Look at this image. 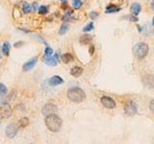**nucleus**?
Listing matches in <instances>:
<instances>
[{"mask_svg":"<svg viewBox=\"0 0 154 144\" xmlns=\"http://www.w3.org/2000/svg\"><path fill=\"white\" fill-rule=\"evenodd\" d=\"M149 108H150V110L152 113H154V100H151L150 104H149Z\"/></svg>","mask_w":154,"mask_h":144,"instance_id":"obj_27","label":"nucleus"},{"mask_svg":"<svg viewBox=\"0 0 154 144\" xmlns=\"http://www.w3.org/2000/svg\"><path fill=\"white\" fill-rule=\"evenodd\" d=\"M37 62H38V57L32 58L30 61H28L26 63L23 64V70L29 71V70H31V69H33L34 66H36V63H37Z\"/></svg>","mask_w":154,"mask_h":144,"instance_id":"obj_9","label":"nucleus"},{"mask_svg":"<svg viewBox=\"0 0 154 144\" xmlns=\"http://www.w3.org/2000/svg\"><path fill=\"white\" fill-rule=\"evenodd\" d=\"M21 44H23V43H17L15 44V47H19V45H21Z\"/></svg>","mask_w":154,"mask_h":144,"instance_id":"obj_30","label":"nucleus"},{"mask_svg":"<svg viewBox=\"0 0 154 144\" xmlns=\"http://www.w3.org/2000/svg\"><path fill=\"white\" fill-rule=\"evenodd\" d=\"M130 10H131V12H132V13L134 16H137V15H139V13L141 12V5L138 4V3H134V4L131 5Z\"/></svg>","mask_w":154,"mask_h":144,"instance_id":"obj_11","label":"nucleus"},{"mask_svg":"<svg viewBox=\"0 0 154 144\" xmlns=\"http://www.w3.org/2000/svg\"><path fill=\"white\" fill-rule=\"evenodd\" d=\"M44 63L47 64V66H55L57 64V61L54 57H50V58H44Z\"/></svg>","mask_w":154,"mask_h":144,"instance_id":"obj_14","label":"nucleus"},{"mask_svg":"<svg viewBox=\"0 0 154 144\" xmlns=\"http://www.w3.org/2000/svg\"><path fill=\"white\" fill-rule=\"evenodd\" d=\"M53 55V50L50 47H46L44 51V58H50Z\"/></svg>","mask_w":154,"mask_h":144,"instance_id":"obj_18","label":"nucleus"},{"mask_svg":"<svg viewBox=\"0 0 154 144\" xmlns=\"http://www.w3.org/2000/svg\"><path fill=\"white\" fill-rule=\"evenodd\" d=\"M124 110H125L126 114L134 115L137 113L138 110H137V106L135 105V103H133V102H128V103H126V105H125Z\"/></svg>","mask_w":154,"mask_h":144,"instance_id":"obj_6","label":"nucleus"},{"mask_svg":"<svg viewBox=\"0 0 154 144\" xmlns=\"http://www.w3.org/2000/svg\"><path fill=\"white\" fill-rule=\"evenodd\" d=\"M12 113H13V110L9 104L4 103L0 107V116L2 118H9L12 115Z\"/></svg>","mask_w":154,"mask_h":144,"instance_id":"obj_4","label":"nucleus"},{"mask_svg":"<svg viewBox=\"0 0 154 144\" xmlns=\"http://www.w3.org/2000/svg\"><path fill=\"white\" fill-rule=\"evenodd\" d=\"M93 29V23H90V24H88L86 27H84L83 31L84 32H89V31H92Z\"/></svg>","mask_w":154,"mask_h":144,"instance_id":"obj_25","label":"nucleus"},{"mask_svg":"<svg viewBox=\"0 0 154 144\" xmlns=\"http://www.w3.org/2000/svg\"><path fill=\"white\" fill-rule=\"evenodd\" d=\"M44 121H45V125H46L47 129L53 133L58 132L62 127V119L55 113L47 115V116L45 117Z\"/></svg>","mask_w":154,"mask_h":144,"instance_id":"obj_1","label":"nucleus"},{"mask_svg":"<svg viewBox=\"0 0 154 144\" xmlns=\"http://www.w3.org/2000/svg\"><path fill=\"white\" fill-rule=\"evenodd\" d=\"M54 58L56 59V61H58V60H59V58H60V57H59V54L57 53V54H55V55H54Z\"/></svg>","mask_w":154,"mask_h":144,"instance_id":"obj_29","label":"nucleus"},{"mask_svg":"<svg viewBox=\"0 0 154 144\" xmlns=\"http://www.w3.org/2000/svg\"><path fill=\"white\" fill-rule=\"evenodd\" d=\"M133 52H134V55L136 56V58L144 59V57H147V55L148 53V46L147 44L144 43H140L135 45Z\"/></svg>","mask_w":154,"mask_h":144,"instance_id":"obj_3","label":"nucleus"},{"mask_svg":"<svg viewBox=\"0 0 154 144\" xmlns=\"http://www.w3.org/2000/svg\"><path fill=\"white\" fill-rule=\"evenodd\" d=\"M97 16H98V13H96V12H93V13H90V17L92 18V19H94V18H96Z\"/></svg>","mask_w":154,"mask_h":144,"instance_id":"obj_26","label":"nucleus"},{"mask_svg":"<svg viewBox=\"0 0 154 144\" xmlns=\"http://www.w3.org/2000/svg\"><path fill=\"white\" fill-rule=\"evenodd\" d=\"M1 57H2V49L0 47V59H1Z\"/></svg>","mask_w":154,"mask_h":144,"instance_id":"obj_32","label":"nucleus"},{"mask_svg":"<svg viewBox=\"0 0 154 144\" xmlns=\"http://www.w3.org/2000/svg\"><path fill=\"white\" fill-rule=\"evenodd\" d=\"M64 83V80L61 78V77H59V76H53L51 79H49V81H48V84H49V86H52V87H55V86H58V85H61V84Z\"/></svg>","mask_w":154,"mask_h":144,"instance_id":"obj_10","label":"nucleus"},{"mask_svg":"<svg viewBox=\"0 0 154 144\" xmlns=\"http://www.w3.org/2000/svg\"><path fill=\"white\" fill-rule=\"evenodd\" d=\"M151 8H152V10H154V0L151 2Z\"/></svg>","mask_w":154,"mask_h":144,"instance_id":"obj_31","label":"nucleus"},{"mask_svg":"<svg viewBox=\"0 0 154 144\" xmlns=\"http://www.w3.org/2000/svg\"><path fill=\"white\" fill-rule=\"evenodd\" d=\"M23 12L25 13H28L31 12V6L29 5L28 3H26V2L23 3Z\"/></svg>","mask_w":154,"mask_h":144,"instance_id":"obj_23","label":"nucleus"},{"mask_svg":"<svg viewBox=\"0 0 154 144\" xmlns=\"http://www.w3.org/2000/svg\"><path fill=\"white\" fill-rule=\"evenodd\" d=\"M82 6V2H81V0H74L73 1V7L76 10H78V9Z\"/></svg>","mask_w":154,"mask_h":144,"instance_id":"obj_24","label":"nucleus"},{"mask_svg":"<svg viewBox=\"0 0 154 144\" xmlns=\"http://www.w3.org/2000/svg\"><path fill=\"white\" fill-rule=\"evenodd\" d=\"M57 106L56 105H54V104H51V103H48L45 105L43 108V110H42V113L43 115H50V114H54V113H57Z\"/></svg>","mask_w":154,"mask_h":144,"instance_id":"obj_5","label":"nucleus"},{"mask_svg":"<svg viewBox=\"0 0 154 144\" xmlns=\"http://www.w3.org/2000/svg\"><path fill=\"white\" fill-rule=\"evenodd\" d=\"M67 98L74 103H81L86 99V94L80 87H71L67 91Z\"/></svg>","mask_w":154,"mask_h":144,"instance_id":"obj_2","label":"nucleus"},{"mask_svg":"<svg viewBox=\"0 0 154 144\" xmlns=\"http://www.w3.org/2000/svg\"><path fill=\"white\" fill-rule=\"evenodd\" d=\"M47 12H48V9L46 6H40L39 8V13L40 15H45V13H47Z\"/></svg>","mask_w":154,"mask_h":144,"instance_id":"obj_22","label":"nucleus"},{"mask_svg":"<svg viewBox=\"0 0 154 144\" xmlns=\"http://www.w3.org/2000/svg\"><path fill=\"white\" fill-rule=\"evenodd\" d=\"M73 56H72L70 53H66V54H64L62 56V61H63V63H70V62H72L73 61Z\"/></svg>","mask_w":154,"mask_h":144,"instance_id":"obj_13","label":"nucleus"},{"mask_svg":"<svg viewBox=\"0 0 154 144\" xmlns=\"http://www.w3.org/2000/svg\"><path fill=\"white\" fill-rule=\"evenodd\" d=\"M102 105L107 109H114L116 107V102L108 96H103L101 98Z\"/></svg>","mask_w":154,"mask_h":144,"instance_id":"obj_7","label":"nucleus"},{"mask_svg":"<svg viewBox=\"0 0 154 144\" xmlns=\"http://www.w3.org/2000/svg\"><path fill=\"white\" fill-rule=\"evenodd\" d=\"M69 28H70L69 24H64V25H62L60 31H59V34H60V35H65V34L67 33V30H69Z\"/></svg>","mask_w":154,"mask_h":144,"instance_id":"obj_19","label":"nucleus"},{"mask_svg":"<svg viewBox=\"0 0 154 144\" xmlns=\"http://www.w3.org/2000/svg\"><path fill=\"white\" fill-rule=\"evenodd\" d=\"M17 127H16V125L15 124H10L9 126L6 128V134H7V137L9 138H13V137H16V134L17 133Z\"/></svg>","mask_w":154,"mask_h":144,"instance_id":"obj_8","label":"nucleus"},{"mask_svg":"<svg viewBox=\"0 0 154 144\" xmlns=\"http://www.w3.org/2000/svg\"><path fill=\"white\" fill-rule=\"evenodd\" d=\"M28 124H29V119L26 117L21 118L19 121V125L20 128H25L26 126H28Z\"/></svg>","mask_w":154,"mask_h":144,"instance_id":"obj_17","label":"nucleus"},{"mask_svg":"<svg viewBox=\"0 0 154 144\" xmlns=\"http://www.w3.org/2000/svg\"><path fill=\"white\" fill-rule=\"evenodd\" d=\"M120 11V8H117L116 6H108L106 9V13H116V12H119Z\"/></svg>","mask_w":154,"mask_h":144,"instance_id":"obj_20","label":"nucleus"},{"mask_svg":"<svg viewBox=\"0 0 154 144\" xmlns=\"http://www.w3.org/2000/svg\"><path fill=\"white\" fill-rule=\"evenodd\" d=\"M92 40V37L90 35H84L80 38V43L82 44H89Z\"/></svg>","mask_w":154,"mask_h":144,"instance_id":"obj_15","label":"nucleus"},{"mask_svg":"<svg viewBox=\"0 0 154 144\" xmlns=\"http://www.w3.org/2000/svg\"><path fill=\"white\" fill-rule=\"evenodd\" d=\"M10 49H11V45L9 43H5L3 44L2 51H3V54L5 56H9V54H10Z\"/></svg>","mask_w":154,"mask_h":144,"instance_id":"obj_16","label":"nucleus"},{"mask_svg":"<svg viewBox=\"0 0 154 144\" xmlns=\"http://www.w3.org/2000/svg\"><path fill=\"white\" fill-rule=\"evenodd\" d=\"M61 1H63V2H66V0H61Z\"/></svg>","mask_w":154,"mask_h":144,"instance_id":"obj_34","label":"nucleus"},{"mask_svg":"<svg viewBox=\"0 0 154 144\" xmlns=\"http://www.w3.org/2000/svg\"><path fill=\"white\" fill-rule=\"evenodd\" d=\"M82 73H83V69L79 66H75L70 70V74L74 77H79Z\"/></svg>","mask_w":154,"mask_h":144,"instance_id":"obj_12","label":"nucleus"},{"mask_svg":"<svg viewBox=\"0 0 154 144\" xmlns=\"http://www.w3.org/2000/svg\"><path fill=\"white\" fill-rule=\"evenodd\" d=\"M152 24L154 25V17H153V19H152Z\"/></svg>","mask_w":154,"mask_h":144,"instance_id":"obj_33","label":"nucleus"},{"mask_svg":"<svg viewBox=\"0 0 154 144\" xmlns=\"http://www.w3.org/2000/svg\"><path fill=\"white\" fill-rule=\"evenodd\" d=\"M93 50H94L93 45H90V55H93Z\"/></svg>","mask_w":154,"mask_h":144,"instance_id":"obj_28","label":"nucleus"},{"mask_svg":"<svg viewBox=\"0 0 154 144\" xmlns=\"http://www.w3.org/2000/svg\"><path fill=\"white\" fill-rule=\"evenodd\" d=\"M7 92H8L7 87L3 84H0V95H6Z\"/></svg>","mask_w":154,"mask_h":144,"instance_id":"obj_21","label":"nucleus"}]
</instances>
